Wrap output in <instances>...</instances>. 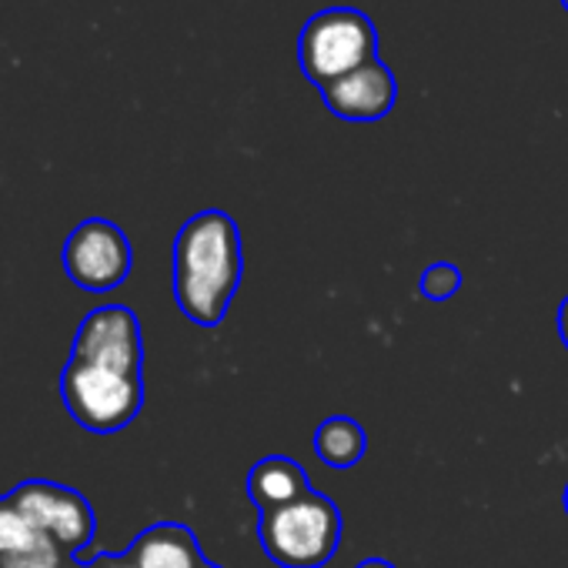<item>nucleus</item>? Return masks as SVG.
I'll use <instances>...</instances> for the list:
<instances>
[{"label":"nucleus","instance_id":"nucleus-1","mask_svg":"<svg viewBox=\"0 0 568 568\" xmlns=\"http://www.w3.org/2000/svg\"><path fill=\"white\" fill-rule=\"evenodd\" d=\"M241 234L227 211H201L174 241V298L184 318L217 328L241 284Z\"/></svg>","mask_w":568,"mask_h":568},{"label":"nucleus","instance_id":"nucleus-2","mask_svg":"<svg viewBox=\"0 0 568 568\" xmlns=\"http://www.w3.org/2000/svg\"><path fill=\"white\" fill-rule=\"evenodd\" d=\"M261 548L281 568H322L342 541V511L328 495L308 491L288 505L261 511Z\"/></svg>","mask_w":568,"mask_h":568},{"label":"nucleus","instance_id":"nucleus-3","mask_svg":"<svg viewBox=\"0 0 568 568\" xmlns=\"http://www.w3.org/2000/svg\"><path fill=\"white\" fill-rule=\"evenodd\" d=\"M378 58V28L358 8H325L308 18L298 38L305 78L325 91L338 78Z\"/></svg>","mask_w":568,"mask_h":568},{"label":"nucleus","instance_id":"nucleus-4","mask_svg":"<svg viewBox=\"0 0 568 568\" xmlns=\"http://www.w3.org/2000/svg\"><path fill=\"white\" fill-rule=\"evenodd\" d=\"M61 398L81 428L94 435H114L138 418L144 405V385L141 375H121L71 358L61 375Z\"/></svg>","mask_w":568,"mask_h":568},{"label":"nucleus","instance_id":"nucleus-5","mask_svg":"<svg viewBox=\"0 0 568 568\" xmlns=\"http://www.w3.org/2000/svg\"><path fill=\"white\" fill-rule=\"evenodd\" d=\"M61 261L78 288L111 292L131 274V241L118 224L104 217H88L64 241Z\"/></svg>","mask_w":568,"mask_h":568},{"label":"nucleus","instance_id":"nucleus-6","mask_svg":"<svg viewBox=\"0 0 568 568\" xmlns=\"http://www.w3.org/2000/svg\"><path fill=\"white\" fill-rule=\"evenodd\" d=\"M11 498L28 511V518L64 551L78 555L94 538V508L91 501L58 481H24L11 491Z\"/></svg>","mask_w":568,"mask_h":568},{"label":"nucleus","instance_id":"nucleus-7","mask_svg":"<svg viewBox=\"0 0 568 568\" xmlns=\"http://www.w3.org/2000/svg\"><path fill=\"white\" fill-rule=\"evenodd\" d=\"M71 358L121 375H141L144 342H141L138 315L124 305H108L91 312L78 328Z\"/></svg>","mask_w":568,"mask_h":568},{"label":"nucleus","instance_id":"nucleus-8","mask_svg":"<svg viewBox=\"0 0 568 568\" xmlns=\"http://www.w3.org/2000/svg\"><path fill=\"white\" fill-rule=\"evenodd\" d=\"M395 98H398V81L382 58L355 68L352 74L338 78L322 91L325 108L342 121H382L392 114Z\"/></svg>","mask_w":568,"mask_h":568},{"label":"nucleus","instance_id":"nucleus-9","mask_svg":"<svg viewBox=\"0 0 568 568\" xmlns=\"http://www.w3.org/2000/svg\"><path fill=\"white\" fill-rule=\"evenodd\" d=\"M134 568H201L204 555L187 525L161 521L141 531L128 551Z\"/></svg>","mask_w":568,"mask_h":568},{"label":"nucleus","instance_id":"nucleus-10","mask_svg":"<svg viewBox=\"0 0 568 568\" xmlns=\"http://www.w3.org/2000/svg\"><path fill=\"white\" fill-rule=\"evenodd\" d=\"M308 491H312L308 471L298 462L284 458V455L261 458L247 475V495L261 511L281 508V505H288V501H295V498H302Z\"/></svg>","mask_w":568,"mask_h":568},{"label":"nucleus","instance_id":"nucleus-11","mask_svg":"<svg viewBox=\"0 0 568 568\" xmlns=\"http://www.w3.org/2000/svg\"><path fill=\"white\" fill-rule=\"evenodd\" d=\"M58 545L28 518V511L4 495L0 498V561H14V558H31L41 551H54Z\"/></svg>","mask_w":568,"mask_h":568},{"label":"nucleus","instance_id":"nucleus-12","mask_svg":"<svg viewBox=\"0 0 568 568\" xmlns=\"http://www.w3.org/2000/svg\"><path fill=\"white\" fill-rule=\"evenodd\" d=\"M365 448H368L365 428L355 418H348V415H335V418L322 422L318 432H315V452L332 468H352V465H358L362 455H365Z\"/></svg>","mask_w":568,"mask_h":568},{"label":"nucleus","instance_id":"nucleus-13","mask_svg":"<svg viewBox=\"0 0 568 568\" xmlns=\"http://www.w3.org/2000/svg\"><path fill=\"white\" fill-rule=\"evenodd\" d=\"M458 288H462V271L455 264L438 261V264L425 267V274H422V295L428 302H448Z\"/></svg>","mask_w":568,"mask_h":568},{"label":"nucleus","instance_id":"nucleus-14","mask_svg":"<svg viewBox=\"0 0 568 568\" xmlns=\"http://www.w3.org/2000/svg\"><path fill=\"white\" fill-rule=\"evenodd\" d=\"M0 568H84V565L74 561L71 555H64L61 548H54V551H41V555H31V558L0 561Z\"/></svg>","mask_w":568,"mask_h":568},{"label":"nucleus","instance_id":"nucleus-15","mask_svg":"<svg viewBox=\"0 0 568 568\" xmlns=\"http://www.w3.org/2000/svg\"><path fill=\"white\" fill-rule=\"evenodd\" d=\"M84 568H134V561L128 555H98Z\"/></svg>","mask_w":568,"mask_h":568},{"label":"nucleus","instance_id":"nucleus-16","mask_svg":"<svg viewBox=\"0 0 568 568\" xmlns=\"http://www.w3.org/2000/svg\"><path fill=\"white\" fill-rule=\"evenodd\" d=\"M558 335H561V342H565V348H568V298H565L561 308H558Z\"/></svg>","mask_w":568,"mask_h":568},{"label":"nucleus","instance_id":"nucleus-17","mask_svg":"<svg viewBox=\"0 0 568 568\" xmlns=\"http://www.w3.org/2000/svg\"><path fill=\"white\" fill-rule=\"evenodd\" d=\"M355 568H395L388 558H365L362 565H355Z\"/></svg>","mask_w":568,"mask_h":568},{"label":"nucleus","instance_id":"nucleus-18","mask_svg":"<svg viewBox=\"0 0 568 568\" xmlns=\"http://www.w3.org/2000/svg\"><path fill=\"white\" fill-rule=\"evenodd\" d=\"M201 568H221V565H214V561H204Z\"/></svg>","mask_w":568,"mask_h":568},{"label":"nucleus","instance_id":"nucleus-19","mask_svg":"<svg viewBox=\"0 0 568 568\" xmlns=\"http://www.w3.org/2000/svg\"><path fill=\"white\" fill-rule=\"evenodd\" d=\"M558 4H561V8H565V11H568V0H558Z\"/></svg>","mask_w":568,"mask_h":568},{"label":"nucleus","instance_id":"nucleus-20","mask_svg":"<svg viewBox=\"0 0 568 568\" xmlns=\"http://www.w3.org/2000/svg\"><path fill=\"white\" fill-rule=\"evenodd\" d=\"M565 511H568V488H565Z\"/></svg>","mask_w":568,"mask_h":568}]
</instances>
